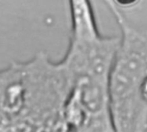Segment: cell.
I'll use <instances>...</instances> for the list:
<instances>
[{
  "mask_svg": "<svg viewBox=\"0 0 147 132\" xmlns=\"http://www.w3.org/2000/svg\"><path fill=\"white\" fill-rule=\"evenodd\" d=\"M70 82L59 60L40 51L0 69V132H67Z\"/></svg>",
  "mask_w": 147,
  "mask_h": 132,
  "instance_id": "obj_1",
  "label": "cell"
},
{
  "mask_svg": "<svg viewBox=\"0 0 147 132\" xmlns=\"http://www.w3.org/2000/svg\"><path fill=\"white\" fill-rule=\"evenodd\" d=\"M138 98L144 105L147 107V77L142 81L138 88Z\"/></svg>",
  "mask_w": 147,
  "mask_h": 132,
  "instance_id": "obj_3",
  "label": "cell"
},
{
  "mask_svg": "<svg viewBox=\"0 0 147 132\" xmlns=\"http://www.w3.org/2000/svg\"><path fill=\"white\" fill-rule=\"evenodd\" d=\"M120 30L110 77L115 132H147V107L138 88L147 77V1H105Z\"/></svg>",
  "mask_w": 147,
  "mask_h": 132,
  "instance_id": "obj_2",
  "label": "cell"
}]
</instances>
